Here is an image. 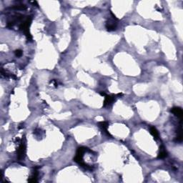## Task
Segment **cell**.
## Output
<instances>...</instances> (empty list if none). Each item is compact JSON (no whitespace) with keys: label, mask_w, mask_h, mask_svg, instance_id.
Returning <instances> with one entry per match:
<instances>
[{"label":"cell","mask_w":183,"mask_h":183,"mask_svg":"<svg viewBox=\"0 0 183 183\" xmlns=\"http://www.w3.org/2000/svg\"><path fill=\"white\" fill-rule=\"evenodd\" d=\"M87 150H88V148L84 147H79L77 150L76 155H75V158H74V160L81 165V164L84 162H83V156H84V154L85 153Z\"/></svg>","instance_id":"obj_2"},{"label":"cell","mask_w":183,"mask_h":183,"mask_svg":"<svg viewBox=\"0 0 183 183\" xmlns=\"http://www.w3.org/2000/svg\"><path fill=\"white\" fill-rule=\"evenodd\" d=\"M166 157H167V151L165 150V149H164V147L161 146L160 147V152H159L158 158L163 159V158H165Z\"/></svg>","instance_id":"obj_8"},{"label":"cell","mask_w":183,"mask_h":183,"mask_svg":"<svg viewBox=\"0 0 183 183\" xmlns=\"http://www.w3.org/2000/svg\"><path fill=\"white\" fill-rule=\"evenodd\" d=\"M99 127H100L101 129L102 130L105 132L107 134V135L110 136V137H112L111 134H110V133L108 132V130H107V128H108V127H109L108 122H106V121H103V122H99Z\"/></svg>","instance_id":"obj_7"},{"label":"cell","mask_w":183,"mask_h":183,"mask_svg":"<svg viewBox=\"0 0 183 183\" xmlns=\"http://www.w3.org/2000/svg\"><path fill=\"white\" fill-rule=\"evenodd\" d=\"M14 53L16 57H21L22 55V51L21 49H17V50L15 51Z\"/></svg>","instance_id":"obj_10"},{"label":"cell","mask_w":183,"mask_h":183,"mask_svg":"<svg viewBox=\"0 0 183 183\" xmlns=\"http://www.w3.org/2000/svg\"><path fill=\"white\" fill-rule=\"evenodd\" d=\"M171 112L175 114V116H177L178 117L180 118V119H182V115H183V112H182V110L180 108V107H175L172 108L171 110Z\"/></svg>","instance_id":"obj_6"},{"label":"cell","mask_w":183,"mask_h":183,"mask_svg":"<svg viewBox=\"0 0 183 183\" xmlns=\"http://www.w3.org/2000/svg\"><path fill=\"white\" fill-rule=\"evenodd\" d=\"M117 98V95H107L105 96V102H104V107H106V106H108V105H112V104H113L116 101Z\"/></svg>","instance_id":"obj_5"},{"label":"cell","mask_w":183,"mask_h":183,"mask_svg":"<svg viewBox=\"0 0 183 183\" xmlns=\"http://www.w3.org/2000/svg\"><path fill=\"white\" fill-rule=\"evenodd\" d=\"M149 131H150L151 134L153 136L154 138H155V140H158L159 137H160V134H159L158 131L157 130L156 128H155V127L151 126L150 127H149Z\"/></svg>","instance_id":"obj_9"},{"label":"cell","mask_w":183,"mask_h":183,"mask_svg":"<svg viewBox=\"0 0 183 183\" xmlns=\"http://www.w3.org/2000/svg\"><path fill=\"white\" fill-rule=\"evenodd\" d=\"M25 154H26V145H25V143H22V144L19 145L17 151L18 159L21 160L25 158Z\"/></svg>","instance_id":"obj_4"},{"label":"cell","mask_w":183,"mask_h":183,"mask_svg":"<svg viewBox=\"0 0 183 183\" xmlns=\"http://www.w3.org/2000/svg\"><path fill=\"white\" fill-rule=\"evenodd\" d=\"M32 20V16H28L25 21H23V22L21 23L20 26H19L20 29L23 31V32L25 33V35L27 36V39H28L29 40H32V35L29 32V30L30 25H31Z\"/></svg>","instance_id":"obj_1"},{"label":"cell","mask_w":183,"mask_h":183,"mask_svg":"<svg viewBox=\"0 0 183 183\" xmlns=\"http://www.w3.org/2000/svg\"><path fill=\"white\" fill-rule=\"evenodd\" d=\"M111 14L112 15L113 19H109L107 22H106V28L108 31H114L117 28V22L115 20H117V18L116 16L113 14L112 12H111Z\"/></svg>","instance_id":"obj_3"}]
</instances>
